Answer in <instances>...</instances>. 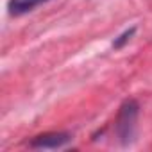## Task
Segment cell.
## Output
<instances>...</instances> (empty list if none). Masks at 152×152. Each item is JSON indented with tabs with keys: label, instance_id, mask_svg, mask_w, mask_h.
Returning a JSON list of instances; mask_svg holds the SVG:
<instances>
[{
	"label": "cell",
	"instance_id": "obj_1",
	"mask_svg": "<svg viewBox=\"0 0 152 152\" xmlns=\"http://www.w3.org/2000/svg\"><path fill=\"white\" fill-rule=\"evenodd\" d=\"M138 113L140 106L136 100L129 99L120 106L115 129H116V138L122 145H131L136 138V129H138Z\"/></svg>",
	"mask_w": 152,
	"mask_h": 152
},
{
	"label": "cell",
	"instance_id": "obj_2",
	"mask_svg": "<svg viewBox=\"0 0 152 152\" xmlns=\"http://www.w3.org/2000/svg\"><path fill=\"white\" fill-rule=\"evenodd\" d=\"M70 140H72V136L68 132H45V134L32 138V141L29 145L32 148H61Z\"/></svg>",
	"mask_w": 152,
	"mask_h": 152
},
{
	"label": "cell",
	"instance_id": "obj_3",
	"mask_svg": "<svg viewBox=\"0 0 152 152\" xmlns=\"http://www.w3.org/2000/svg\"><path fill=\"white\" fill-rule=\"evenodd\" d=\"M47 2V0H9V15L13 16H20V15H25L29 11H32L36 6Z\"/></svg>",
	"mask_w": 152,
	"mask_h": 152
},
{
	"label": "cell",
	"instance_id": "obj_4",
	"mask_svg": "<svg viewBox=\"0 0 152 152\" xmlns=\"http://www.w3.org/2000/svg\"><path fill=\"white\" fill-rule=\"evenodd\" d=\"M134 32H136V27H131V29H127L125 32H122V34L113 41V48H122L127 41H131V38L134 36Z\"/></svg>",
	"mask_w": 152,
	"mask_h": 152
}]
</instances>
